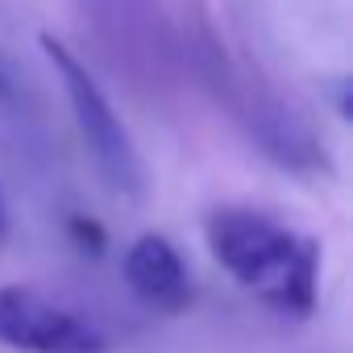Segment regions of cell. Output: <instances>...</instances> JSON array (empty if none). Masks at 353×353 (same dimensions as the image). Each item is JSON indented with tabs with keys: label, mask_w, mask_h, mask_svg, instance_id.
Here are the masks:
<instances>
[{
	"label": "cell",
	"mask_w": 353,
	"mask_h": 353,
	"mask_svg": "<svg viewBox=\"0 0 353 353\" xmlns=\"http://www.w3.org/2000/svg\"><path fill=\"white\" fill-rule=\"evenodd\" d=\"M212 258L266 307L283 316H307L316 307L320 245L262 212L216 208L208 216Z\"/></svg>",
	"instance_id": "1"
},
{
	"label": "cell",
	"mask_w": 353,
	"mask_h": 353,
	"mask_svg": "<svg viewBox=\"0 0 353 353\" xmlns=\"http://www.w3.org/2000/svg\"><path fill=\"white\" fill-rule=\"evenodd\" d=\"M42 50H46L50 67L59 71V83H63V92L71 100L79 137H83L88 154L96 158L100 174L108 179V188H117L121 196L137 200L145 192V170H141V158H137V145H133L125 121L117 117V108L108 104V96L100 92V83L92 79V71L75 59V50H67L50 34H42Z\"/></svg>",
	"instance_id": "2"
},
{
	"label": "cell",
	"mask_w": 353,
	"mask_h": 353,
	"mask_svg": "<svg viewBox=\"0 0 353 353\" xmlns=\"http://www.w3.org/2000/svg\"><path fill=\"white\" fill-rule=\"evenodd\" d=\"M196 59H200V71L212 79V88H216V96L237 112V121L250 129V137L262 145V154H270L279 166H287V170H324L328 162H324V145L316 141V133L283 104V100H274L270 92H262V88H254L241 71H233L229 67V59L216 50V42L204 34V42H200V50H196Z\"/></svg>",
	"instance_id": "3"
},
{
	"label": "cell",
	"mask_w": 353,
	"mask_h": 353,
	"mask_svg": "<svg viewBox=\"0 0 353 353\" xmlns=\"http://www.w3.org/2000/svg\"><path fill=\"white\" fill-rule=\"evenodd\" d=\"M0 345L21 353H104L108 341L83 316L59 307L34 287H0Z\"/></svg>",
	"instance_id": "4"
},
{
	"label": "cell",
	"mask_w": 353,
	"mask_h": 353,
	"mask_svg": "<svg viewBox=\"0 0 353 353\" xmlns=\"http://www.w3.org/2000/svg\"><path fill=\"white\" fill-rule=\"evenodd\" d=\"M121 274L129 283V291L158 307V312H183L192 303V279H188V266L179 258L166 237L158 233H145L137 237L129 250H125V262H121Z\"/></svg>",
	"instance_id": "5"
},
{
	"label": "cell",
	"mask_w": 353,
	"mask_h": 353,
	"mask_svg": "<svg viewBox=\"0 0 353 353\" xmlns=\"http://www.w3.org/2000/svg\"><path fill=\"white\" fill-rule=\"evenodd\" d=\"M67 229H71V237H75L88 254H100V250H104V233H100V225H96V221L71 216V225H67Z\"/></svg>",
	"instance_id": "6"
},
{
	"label": "cell",
	"mask_w": 353,
	"mask_h": 353,
	"mask_svg": "<svg viewBox=\"0 0 353 353\" xmlns=\"http://www.w3.org/2000/svg\"><path fill=\"white\" fill-rule=\"evenodd\" d=\"M5 100H13V75H9L5 59H0V104H5Z\"/></svg>",
	"instance_id": "7"
},
{
	"label": "cell",
	"mask_w": 353,
	"mask_h": 353,
	"mask_svg": "<svg viewBox=\"0 0 353 353\" xmlns=\"http://www.w3.org/2000/svg\"><path fill=\"white\" fill-rule=\"evenodd\" d=\"M5 229H9V216H5V196H0V237H5Z\"/></svg>",
	"instance_id": "8"
}]
</instances>
